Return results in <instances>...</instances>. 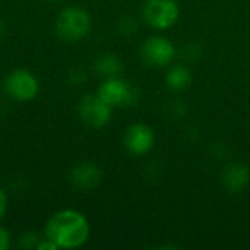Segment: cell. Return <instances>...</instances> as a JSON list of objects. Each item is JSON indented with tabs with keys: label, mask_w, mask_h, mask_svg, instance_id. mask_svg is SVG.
<instances>
[{
	"label": "cell",
	"mask_w": 250,
	"mask_h": 250,
	"mask_svg": "<svg viewBox=\"0 0 250 250\" xmlns=\"http://www.w3.org/2000/svg\"><path fill=\"white\" fill-rule=\"evenodd\" d=\"M101 168L92 161H79L69 173V182L78 190H92L101 183Z\"/></svg>",
	"instance_id": "cell-9"
},
{
	"label": "cell",
	"mask_w": 250,
	"mask_h": 250,
	"mask_svg": "<svg viewBox=\"0 0 250 250\" xmlns=\"http://www.w3.org/2000/svg\"><path fill=\"white\" fill-rule=\"evenodd\" d=\"M92 26L89 13L79 6H67L62 9L56 19V34L66 42H78L83 40Z\"/></svg>",
	"instance_id": "cell-2"
},
{
	"label": "cell",
	"mask_w": 250,
	"mask_h": 250,
	"mask_svg": "<svg viewBox=\"0 0 250 250\" xmlns=\"http://www.w3.org/2000/svg\"><path fill=\"white\" fill-rule=\"evenodd\" d=\"M123 145L129 154L141 157L148 154L154 148L155 135L149 126L144 123H133L125 130Z\"/></svg>",
	"instance_id": "cell-8"
},
{
	"label": "cell",
	"mask_w": 250,
	"mask_h": 250,
	"mask_svg": "<svg viewBox=\"0 0 250 250\" xmlns=\"http://www.w3.org/2000/svg\"><path fill=\"white\" fill-rule=\"evenodd\" d=\"M6 31H7V26H6V23H4L3 21H0V38H3V37H4Z\"/></svg>",
	"instance_id": "cell-19"
},
{
	"label": "cell",
	"mask_w": 250,
	"mask_h": 250,
	"mask_svg": "<svg viewBox=\"0 0 250 250\" xmlns=\"http://www.w3.org/2000/svg\"><path fill=\"white\" fill-rule=\"evenodd\" d=\"M97 94L111 107H130L141 98L139 89L120 76L105 78L98 86Z\"/></svg>",
	"instance_id": "cell-4"
},
{
	"label": "cell",
	"mask_w": 250,
	"mask_h": 250,
	"mask_svg": "<svg viewBox=\"0 0 250 250\" xmlns=\"http://www.w3.org/2000/svg\"><path fill=\"white\" fill-rule=\"evenodd\" d=\"M7 211V193L4 192V189L0 186V221L4 218Z\"/></svg>",
	"instance_id": "cell-18"
},
{
	"label": "cell",
	"mask_w": 250,
	"mask_h": 250,
	"mask_svg": "<svg viewBox=\"0 0 250 250\" xmlns=\"http://www.w3.org/2000/svg\"><path fill=\"white\" fill-rule=\"evenodd\" d=\"M3 89L13 101L28 103L38 95L40 82L32 72L26 69H15L4 76Z\"/></svg>",
	"instance_id": "cell-3"
},
{
	"label": "cell",
	"mask_w": 250,
	"mask_h": 250,
	"mask_svg": "<svg viewBox=\"0 0 250 250\" xmlns=\"http://www.w3.org/2000/svg\"><path fill=\"white\" fill-rule=\"evenodd\" d=\"M12 246V233L9 229L0 226V250H9Z\"/></svg>",
	"instance_id": "cell-17"
},
{
	"label": "cell",
	"mask_w": 250,
	"mask_h": 250,
	"mask_svg": "<svg viewBox=\"0 0 250 250\" xmlns=\"http://www.w3.org/2000/svg\"><path fill=\"white\" fill-rule=\"evenodd\" d=\"M142 13L151 26L168 29L179 21L180 9L174 0H146Z\"/></svg>",
	"instance_id": "cell-6"
},
{
	"label": "cell",
	"mask_w": 250,
	"mask_h": 250,
	"mask_svg": "<svg viewBox=\"0 0 250 250\" xmlns=\"http://www.w3.org/2000/svg\"><path fill=\"white\" fill-rule=\"evenodd\" d=\"M67 81H69L70 85L79 86V85H82V83L86 82V73H85L83 70H81V69H75V70H72V72L69 73Z\"/></svg>",
	"instance_id": "cell-16"
},
{
	"label": "cell",
	"mask_w": 250,
	"mask_h": 250,
	"mask_svg": "<svg viewBox=\"0 0 250 250\" xmlns=\"http://www.w3.org/2000/svg\"><path fill=\"white\" fill-rule=\"evenodd\" d=\"M40 240H41V239L38 237L37 233H34V231H26V233H23V234H21V236L18 237L16 246H18V249H35V246L38 245Z\"/></svg>",
	"instance_id": "cell-13"
},
{
	"label": "cell",
	"mask_w": 250,
	"mask_h": 250,
	"mask_svg": "<svg viewBox=\"0 0 250 250\" xmlns=\"http://www.w3.org/2000/svg\"><path fill=\"white\" fill-rule=\"evenodd\" d=\"M136 28H138V23H136V21L132 19L130 16H125V18H122V19L117 22V31H119L122 35H125V37L132 35V34L136 31Z\"/></svg>",
	"instance_id": "cell-14"
},
{
	"label": "cell",
	"mask_w": 250,
	"mask_h": 250,
	"mask_svg": "<svg viewBox=\"0 0 250 250\" xmlns=\"http://www.w3.org/2000/svg\"><path fill=\"white\" fill-rule=\"evenodd\" d=\"M94 70L104 79L116 78L120 76V73L123 72V62L116 54L104 53L94 60Z\"/></svg>",
	"instance_id": "cell-11"
},
{
	"label": "cell",
	"mask_w": 250,
	"mask_h": 250,
	"mask_svg": "<svg viewBox=\"0 0 250 250\" xmlns=\"http://www.w3.org/2000/svg\"><path fill=\"white\" fill-rule=\"evenodd\" d=\"M48 1H62V0H48Z\"/></svg>",
	"instance_id": "cell-20"
},
{
	"label": "cell",
	"mask_w": 250,
	"mask_h": 250,
	"mask_svg": "<svg viewBox=\"0 0 250 250\" xmlns=\"http://www.w3.org/2000/svg\"><path fill=\"white\" fill-rule=\"evenodd\" d=\"M91 234L88 218L76 209H62L53 214L44 229L45 239L59 249H78L83 246Z\"/></svg>",
	"instance_id": "cell-1"
},
{
	"label": "cell",
	"mask_w": 250,
	"mask_h": 250,
	"mask_svg": "<svg viewBox=\"0 0 250 250\" xmlns=\"http://www.w3.org/2000/svg\"><path fill=\"white\" fill-rule=\"evenodd\" d=\"M166 83L171 91H183L192 83V73L186 66L176 64L167 72Z\"/></svg>",
	"instance_id": "cell-12"
},
{
	"label": "cell",
	"mask_w": 250,
	"mask_h": 250,
	"mask_svg": "<svg viewBox=\"0 0 250 250\" xmlns=\"http://www.w3.org/2000/svg\"><path fill=\"white\" fill-rule=\"evenodd\" d=\"M223 186L230 193H239L248 188L250 182L249 167L243 163H231L229 164L221 176Z\"/></svg>",
	"instance_id": "cell-10"
},
{
	"label": "cell",
	"mask_w": 250,
	"mask_h": 250,
	"mask_svg": "<svg viewBox=\"0 0 250 250\" xmlns=\"http://www.w3.org/2000/svg\"><path fill=\"white\" fill-rule=\"evenodd\" d=\"M78 114L83 125L92 129H101L108 125L113 116V107L98 94H86L79 100Z\"/></svg>",
	"instance_id": "cell-5"
},
{
	"label": "cell",
	"mask_w": 250,
	"mask_h": 250,
	"mask_svg": "<svg viewBox=\"0 0 250 250\" xmlns=\"http://www.w3.org/2000/svg\"><path fill=\"white\" fill-rule=\"evenodd\" d=\"M174 56V45L164 37H149L141 47V57L144 63L152 67H164L170 64Z\"/></svg>",
	"instance_id": "cell-7"
},
{
	"label": "cell",
	"mask_w": 250,
	"mask_h": 250,
	"mask_svg": "<svg viewBox=\"0 0 250 250\" xmlns=\"http://www.w3.org/2000/svg\"><path fill=\"white\" fill-rule=\"evenodd\" d=\"M182 56H183V59L186 62H196V60H199L202 57V48H201L199 44H195V42L192 44L190 42V44L183 47Z\"/></svg>",
	"instance_id": "cell-15"
}]
</instances>
